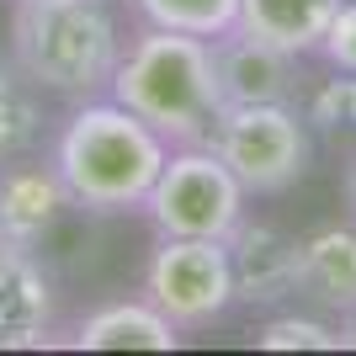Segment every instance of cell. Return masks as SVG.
<instances>
[{
    "label": "cell",
    "instance_id": "1",
    "mask_svg": "<svg viewBox=\"0 0 356 356\" xmlns=\"http://www.w3.org/2000/svg\"><path fill=\"white\" fill-rule=\"evenodd\" d=\"M165 144L144 118H134L112 96H86L59 122L48 165L59 170L64 192L86 213H134L149 202V186L160 176Z\"/></svg>",
    "mask_w": 356,
    "mask_h": 356
},
{
    "label": "cell",
    "instance_id": "2",
    "mask_svg": "<svg viewBox=\"0 0 356 356\" xmlns=\"http://www.w3.org/2000/svg\"><path fill=\"white\" fill-rule=\"evenodd\" d=\"M122 48L128 38L118 0H11L6 59L43 96L59 102L106 96Z\"/></svg>",
    "mask_w": 356,
    "mask_h": 356
},
{
    "label": "cell",
    "instance_id": "3",
    "mask_svg": "<svg viewBox=\"0 0 356 356\" xmlns=\"http://www.w3.org/2000/svg\"><path fill=\"white\" fill-rule=\"evenodd\" d=\"M106 96L122 102L134 118H144L170 149L208 144L223 112L218 74H213V38L138 27V38L122 48Z\"/></svg>",
    "mask_w": 356,
    "mask_h": 356
},
{
    "label": "cell",
    "instance_id": "4",
    "mask_svg": "<svg viewBox=\"0 0 356 356\" xmlns=\"http://www.w3.org/2000/svg\"><path fill=\"white\" fill-rule=\"evenodd\" d=\"M245 202L250 192L208 144H181L165 154L144 213L165 239H229L245 223Z\"/></svg>",
    "mask_w": 356,
    "mask_h": 356
},
{
    "label": "cell",
    "instance_id": "5",
    "mask_svg": "<svg viewBox=\"0 0 356 356\" xmlns=\"http://www.w3.org/2000/svg\"><path fill=\"white\" fill-rule=\"evenodd\" d=\"M208 149L250 197H282L309 176V122L298 106H223Z\"/></svg>",
    "mask_w": 356,
    "mask_h": 356
},
{
    "label": "cell",
    "instance_id": "6",
    "mask_svg": "<svg viewBox=\"0 0 356 356\" xmlns=\"http://www.w3.org/2000/svg\"><path fill=\"white\" fill-rule=\"evenodd\" d=\"M144 298L181 330H208L234 309V266L223 239H165L144 266Z\"/></svg>",
    "mask_w": 356,
    "mask_h": 356
},
{
    "label": "cell",
    "instance_id": "7",
    "mask_svg": "<svg viewBox=\"0 0 356 356\" xmlns=\"http://www.w3.org/2000/svg\"><path fill=\"white\" fill-rule=\"evenodd\" d=\"M298 64H303L298 54H282L239 27L213 38V74L223 106H298L309 96Z\"/></svg>",
    "mask_w": 356,
    "mask_h": 356
},
{
    "label": "cell",
    "instance_id": "8",
    "mask_svg": "<svg viewBox=\"0 0 356 356\" xmlns=\"http://www.w3.org/2000/svg\"><path fill=\"white\" fill-rule=\"evenodd\" d=\"M54 319H59V293H54V277L43 271V261L0 239V351L48 346Z\"/></svg>",
    "mask_w": 356,
    "mask_h": 356
},
{
    "label": "cell",
    "instance_id": "9",
    "mask_svg": "<svg viewBox=\"0 0 356 356\" xmlns=\"http://www.w3.org/2000/svg\"><path fill=\"white\" fill-rule=\"evenodd\" d=\"M70 192H64L59 170L38 154L27 160H11L0 165V239L6 245H22V250H38L59 218L70 213Z\"/></svg>",
    "mask_w": 356,
    "mask_h": 356
},
{
    "label": "cell",
    "instance_id": "10",
    "mask_svg": "<svg viewBox=\"0 0 356 356\" xmlns=\"http://www.w3.org/2000/svg\"><path fill=\"white\" fill-rule=\"evenodd\" d=\"M229 245V266H234V303L271 309L298 293V239L271 229V223H239Z\"/></svg>",
    "mask_w": 356,
    "mask_h": 356
},
{
    "label": "cell",
    "instance_id": "11",
    "mask_svg": "<svg viewBox=\"0 0 356 356\" xmlns=\"http://www.w3.org/2000/svg\"><path fill=\"white\" fill-rule=\"evenodd\" d=\"M74 346L80 351H176L181 325H170L149 298H118L80 319Z\"/></svg>",
    "mask_w": 356,
    "mask_h": 356
},
{
    "label": "cell",
    "instance_id": "12",
    "mask_svg": "<svg viewBox=\"0 0 356 356\" xmlns=\"http://www.w3.org/2000/svg\"><path fill=\"white\" fill-rule=\"evenodd\" d=\"M335 11H341V0H239L234 27L271 48H282V54L314 59Z\"/></svg>",
    "mask_w": 356,
    "mask_h": 356
},
{
    "label": "cell",
    "instance_id": "13",
    "mask_svg": "<svg viewBox=\"0 0 356 356\" xmlns=\"http://www.w3.org/2000/svg\"><path fill=\"white\" fill-rule=\"evenodd\" d=\"M298 293L330 309H356V223H330L298 239Z\"/></svg>",
    "mask_w": 356,
    "mask_h": 356
},
{
    "label": "cell",
    "instance_id": "14",
    "mask_svg": "<svg viewBox=\"0 0 356 356\" xmlns=\"http://www.w3.org/2000/svg\"><path fill=\"white\" fill-rule=\"evenodd\" d=\"M43 128H48V118H43V90L32 86L11 59H0V165L38 154Z\"/></svg>",
    "mask_w": 356,
    "mask_h": 356
},
{
    "label": "cell",
    "instance_id": "15",
    "mask_svg": "<svg viewBox=\"0 0 356 356\" xmlns=\"http://www.w3.org/2000/svg\"><path fill=\"white\" fill-rule=\"evenodd\" d=\"M128 11L144 27H170V32H192V38H218L234 27L239 0H128Z\"/></svg>",
    "mask_w": 356,
    "mask_h": 356
},
{
    "label": "cell",
    "instance_id": "16",
    "mask_svg": "<svg viewBox=\"0 0 356 356\" xmlns=\"http://www.w3.org/2000/svg\"><path fill=\"white\" fill-rule=\"evenodd\" d=\"M261 351H341V330L319 325V319H298V314H277L255 330Z\"/></svg>",
    "mask_w": 356,
    "mask_h": 356
},
{
    "label": "cell",
    "instance_id": "17",
    "mask_svg": "<svg viewBox=\"0 0 356 356\" xmlns=\"http://www.w3.org/2000/svg\"><path fill=\"white\" fill-rule=\"evenodd\" d=\"M309 122H319V128H356V74L335 70V80L309 90Z\"/></svg>",
    "mask_w": 356,
    "mask_h": 356
},
{
    "label": "cell",
    "instance_id": "18",
    "mask_svg": "<svg viewBox=\"0 0 356 356\" xmlns=\"http://www.w3.org/2000/svg\"><path fill=\"white\" fill-rule=\"evenodd\" d=\"M319 59H330L335 70L356 74V0H341V11L330 22L325 43H319Z\"/></svg>",
    "mask_w": 356,
    "mask_h": 356
},
{
    "label": "cell",
    "instance_id": "19",
    "mask_svg": "<svg viewBox=\"0 0 356 356\" xmlns=\"http://www.w3.org/2000/svg\"><path fill=\"white\" fill-rule=\"evenodd\" d=\"M341 197H346V208H351V218H356V154L346 160V176H341Z\"/></svg>",
    "mask_w": 356,
    "mask_h": 356
},
{
    "label": "cell",
    "instance_id": "20",
    "mask_svg": "<svg viewBox=\"0 0 356 356\" xmlns=\"http://www.w3.org/2000/svg\"><path fill=\"white\" fill-rule=\"evenodd\" d=\"M341 346L356 351V309H346V319H341Z\"/></svg>",
    "mask_w": 356,
    "mask_h": 356
}]
</instances>
